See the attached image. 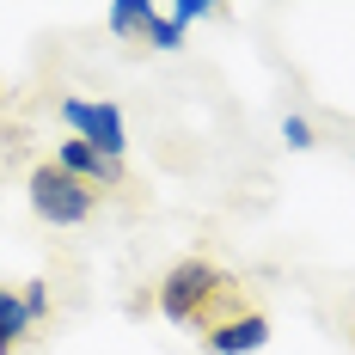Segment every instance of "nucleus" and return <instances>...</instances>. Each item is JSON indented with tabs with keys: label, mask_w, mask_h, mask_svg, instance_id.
<instances>
[{
	"label": "nucleus",
	"mask_w": 355,
	"mask_h": 355,
	"mask_svg": "<svg viewBox=\"0 0 355 355\" xmlns=\"http://www.w3.org/2000/svg\"><path fill=\"white\" fill-rule=\"evenodd\" d=\"M153 306L178 331H196L202 337L220 319H233L245 300H239V276H227L220 263H209V257H178L172 270L159 276V288H153Z\"/></svg>",
	"instance_id": "1"
},
{
	"label": "nucleus",
	"mask_w": 355,
	"mask_h": 355,
	"mask_svg": "<svg viewBox=\"0 0 355 355\" xmlns=\"http://www.w3.org/2000/svg\"><path fill=\"white\" fill-rule=\"evenodd\" d=\"M25 196H31V214H37V220H49V227H80V220H92V209H98V190L80 184V178H68L55 159L31 166Z\"/></svg>",
	"instance_id": "2"
},
{
	"label": "nucleus",
	"mask_w": 355,
	"mask_h": 355,
	"mask_svg": "<svg viewBox=\"0 0 355 355\" xmlns=\"http://www.w3.org/2000/svg\"><path fill=\"white\" fill-rule=\"evenodd\" d=\"M62 123H68V135H73V141L98 147L105 159H123V147H129V129H123V110H116V105L62 98Z\"/></svg>",
	"instance_id": "3"
},
{
	"label": "nucleus",
	"mask_w": 355,
	"mask_h": 355,
	"mask_svg": "<svg viewBox=\"0 0 355 355\" xmlns=\"http://www.w3.org/2000/svg\"><path fill=\"white\" fill-rule=\"evenodd\" d=\"M270 343V319L257 306H239L233 319H220L214 331H202V349L209 355H257Z\"/></svg>",
	"instance_id": "4"
},
{
	"label": "nucleus",
	"mask_w": 355,
	"mask_h": 355,
	"mask_svg": "<svg viewBox=\"0 0 355 355\" xmlns=\"http://www.w3.org/2000/svg\"><path fill=\"white\" fill-rule=\"evenodd\" d=\"M55 166H62V172H68V178H80V184H92L98 196L123 184V159H105L98 147L73 141V135H68V141H62V147H55Z\"/></svg>",
	"instance_id": "5"
},
{
	"label": "nucleus",
	"mask_w": 355,
	"mask_h": 355,
	"mask_svg": "<svg viewBox=\"0 0 355 355\" xmlns=\"http://www.w3.org/2000/svg\"><path fill=\"white\" fill-rule=\"evenodd\" d=\"M25 337H31V319H25L19 288H0V355H12Z\"/></svg>",
	"instance_id": "6"
},
{
	"label": "nucleus",
	"mask_w": 355,
	"mask_h": 355,
	"mask_svg": "<svg viewBox=\"0 0 355 355\" xmlns=\"http://www.w3.org/2000/svg\"><path fill=\"white\" fill-rule=\"evenodd\" d=\"M141 37H147V43H153V49H166V55H172V49H184V25H178V19H172V6H153V0H147Z\"/></svg>",
	"instance_id": "7"
},
{
	"label": "nucleus",
	"mask_w": 355,
	"mask_h": 355,
	"mask_svg": "<svg viewBox=\"0 0 355 355\" xmlns=\"http://www.w3.org/2000/svg\"><path fill=\"white\" fill-rule=\"evenodd\" d=\"M141 19H147V0H116V6L105 12V25L116 37H141Z\"/></svg>",
	"instance_id": "8"
},
{
	"label": "nucleus",
	"mask_w": 355,
	"mask_h": 355,
	"mask_svg": "<svg viewBox=\"0 0 355 355\" xmlns=\"http://www.w3.org/2000/svg\"><path fill=\"white\" fill-rule=\"evenodd\" d=\"M19 300H25V319H31V331H37L43 319H49V282H43V276L19 288Z\"/></svg>",
	"instance_id": "9"
},
{
	"label": "nucleus",
	"mask_w": 355,
	"mask_h": 355,
	"mask_svg": "<svg viewBox=\"0 0 355 355\" xmlns=\"http://www.w3.org/2000/svg\"><path fill=\"white\" fill-rule=\"evenodd\" d=\"M282 141L294 147V153H306V147H319V135H313L306 116H282Z\"/></svg>",
	"instance_id": "10"
},
{
	"label": "nucleus",
	"mask_w": 355,
	"mask_h": 355,
	"mask_svg": "<svg viewBox=\"0 0 355 355\" xmlns=\"http://www.w3.org/2000/svg\"><path fill=\"white\" fill-rule=\"evenodd\" d=\"M349 343H355V319H349Z\"/></svg>",
	"instance_id": "11"
}]
</instances>
